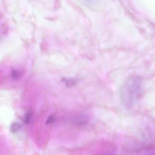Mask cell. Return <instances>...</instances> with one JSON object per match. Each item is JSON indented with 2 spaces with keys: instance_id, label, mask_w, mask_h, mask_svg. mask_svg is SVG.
Here are the masks:
<instances>
[{
  "instance_id": "cell-1",
  "label": "cell",
  "mask_w": 155,
  "mask_h": 155,
  "mask_svg": "<svg viewBox=\"0 0 155 155\" xmlns=\"http://www.w3.org/2000/svg\"><path fill=\"white\" fill-rule=\"evenodd\" d=\"M143 82L141 77L132 76L126 80L121 88V100L127 108L134 107L138 103L143 91Z\"/></svg>"
},
{
  "instance_id": "cell-2",
  "label": "cell",
  "mask_w": 155,
  "mask_h": 155,
  "mask_svg": "<svg viewBox=\"0 0 155 155\" xmlns=\"http://www.w3.org/2000/svg\"><path fill=\"white\" fill-rule=\"evenodd\" d=\"M62 81L68 87H72L77 84V81L74 78H62Z\"/></svg>"
},
{
  "instance_id": "cell-3",
  "label": "cell",
  "mask_w": 155,
  "mask_h": 155,
  "mask_svg": "<svg viewBox=\"0 0 155 155\" xmlns=\"http://www.w3.org/2000/svg\"><path fill=\"white\" fill-rule=\"evenodd\" d=\"M21 126L20 124L17 123H14L11 126V130L13 133H16L21 129Z\"/></svg>"
},
{
  "instance_id": "cell-4",
  "label": "cell",
  "mask_w": 155,
  "mask_h": 155,
  "mask_svg": "<svg viewBox=\"0 0 155 155\" xmlns=\"http://www.w3.org/2000/svg\"><path fill=\"white\" fill-rule=\"evenodd\" d=\"M12 77L15 79L19 78L21 76V73L16 70H13L12 73Z\"/></svg>"
},
{
  "instance_id": "cell-5",
  "label": "cell",
  "mask_w": 155,
  "mask_h": 155,
  "mask_svg": "<svg viewBox=\"0 0 155 155\" xmlns=\"http://www.w3.org/2000/svg\"><path fill=\"white\" fill-rule=\"evenodd\" d=\"M31 118V113L30 112L27 113L25 115V122L26 124H29L30 123V119Z\"/></svg>"
},
{
  "instance_id": "cell-6",
  "label": "cell",
  "mask_w": 155,
  "mask_h": 155,
  "mask_svg": "<svg viewBox=\"0 0 155 155\" xmlns=\"http://www.w3.org/2000/svg\"><path fill=\"white\" fill-rule=\"evenodd\" d=\"M54 120H55V118H54V117L53 116H50L46 121V124H52L54 122Z\"/></svg>"
}]
</instances>
